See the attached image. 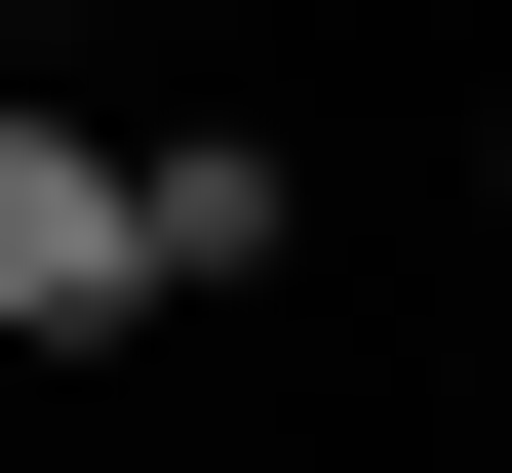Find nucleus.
<instances>
[{"mask_svg": "<svg viewBox=\"0 0 512 473\" xmlns=\"http://www.w3.org/2000/svg\"><path fill=\"white\" fill-rule=\"evenodd\" d=\"M473 198H512V119H473Z\"/></svg>", "mask_w": 512, "mask_h": 473, "instance_id": "obj_2", "label": "nucleus"}, {"mask_svg": "<svg viewBox=\"0 0 512 473\" xmlns=\"http://www.w3.org/2000/svg\"><path fill=\"white\" fill-rule=\"evenodd\" d=\"M119 316H197V276H158V158L0 79V355H119Z\"/></svg>", "mask_w": 512, "mask_h": 473, "instance_id": "obj_1", "label": "nucleus"}]
</instances>
